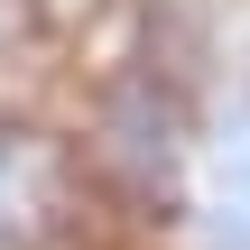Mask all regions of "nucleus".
<instances>
[{
    "instance_id": "nucleus-1",
    "label": "nucleus",
    "mask_w": 250,
    "mask_h": 250,
    "mask_svg": "<svg viewBox=\"0 0 250 250\" xmlns=\"http://www.w3.org/2000/svg\"><path fill=\"white\" fill-rule=\"evenodd\" d=\"M186 111L158 74H111L93 93V121H83V158L102 186H130V195H167L176 167H186Z\"/></svg>"
}]
</instances>
